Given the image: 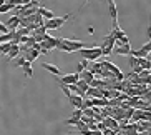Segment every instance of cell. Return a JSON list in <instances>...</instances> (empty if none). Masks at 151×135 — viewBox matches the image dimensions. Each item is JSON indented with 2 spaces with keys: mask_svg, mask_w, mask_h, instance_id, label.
<instances>
[{
  "mask_svg": "<svg viewBox=\"0 0 151 135\" xmlns=\"http://www.w3.org/2000/svg\"><path fill=\"white\" fill-rule=\"evenodd\" d=\"M128 63H129V67H131V68H134V67L138 65L136 57H131V55H128Z\"/></svg>",
  "mask_w": 151,
  "mask_h": 135,
  "instance_id": "obj_30",
  "label": "cell"
},
{
  "mask_svg": "<svg viewBox=\"0 0 151 135\" xmlns=\"http://www.w3.org/2000/svg\"><path fill=\"white\" fill-rule=\"evenodd\" d=\"M55 49L62 50V52H80L81 49H85V42L81 40H68V38H57V47Z\"/></svg>",
  "mask_w": 151,
  "mask_h": 135,
  "instance_id": "obj_1",
  "label": "cell"
},
{
  "mask_svg": "<svg viewBox=\"0 0 151 135\" xmlns=\"http://www.w3.org/2000/svg\"><path fill=\"white\" fill-rule=\"evenodd\" d=\"M80 55L85 60H88V62L90 60L95 62V60H98L101 57V49L100 47H85V49L80 50Z\"/></svg>",
  "mask_w": 151,
  "mask_h": 135,
  "instance_id": "obj_3",
  "label": "cell"
},
{
  "mask_svg": "<svg viewBox=\"0 0 151 135\" xmlns=\"http://www.w3.org/2000/svg\"><path fill=\"white\" fill-rule=\"evenodd\" d=\"M75 85L78 87V89H80L81 92H83V94H85V92H86V90L90 89V85H88V83H86V82H83V80H78V82H76V83H75Z\"/></svg>",
  "mask_w": 151,
  "mask_h": 135,
  "instance_id": "obj_25",
  "label": "cell"
},
{
  "mask_svg": "<svg viewBox=\"0 0 151 135\" xmlns=\"http://www.w3.org/2000/svg\"><path fill=\"white\" fill-rule=\"evenodd\" d=\"M68 100H70L71 108H81V102H83V97H80V95H73V94H71L70 97H68Z\"/></svg>",
  "mask_w": 151,
  "mask_h": 135,
  "instance_id": "obj_14",
  "label": "cell"
},
{
  "mask_svg": "<svg viewBox=\"0 0 151 135\" xmlns=\"http://www.w3.org/2000/svg\"><path fill=\"white\" fill-rule=\"evenodd\" d=\"M113 50H115L116 55H126V57H128V55L131 54V45L124 44V45H121V47H115Z\"/></svg>",
  "mask_w": 151,
  "mask_h": 135,
  "instance_id": "obj_13",
  "label": "cell"
},
{
  "mask_svg": "<svg viewBox=\"0 0 151 135\" xmlns=\"http://www.w3.org/2000/svg\"><path fill=\"white\" fill-rule=\"evenodd\" d=\"M91 107H93V102H91V99H86V97H85L83 102H81V110H83V108H91Z\"/></svg>",
  "mask_w": 151,
  "mask_h": 135,
  "instance_id": "obj_27",
  "label": "cell"
},
{
  "mask_svg": "<svg viewBox=\"0 0 151 135\" xmlns=\"http://www.w3.org/2000/svg\"><path fill=\"white\" fill-rule=\"evenodd\" d=\"M148 54H151V42H146L139 50H131V57H136V59H143V57H148Z\"/></svg>",
  "mask_w": 151,
  "mask_h": 135,
  "instance_id": "obj_6",
  "label": "cell"
},
{
  "mask_svg": "<svg viewBox=\"0 0 151 135\" xmlns=\"http://www.w3.org/2000/svg\"><path fill=\"white\" fill-rule=\"evenodd\" d=\"M88 33H95V28L93 27H88Z\"/></svg>",
  "mask_w": 151,
  "mask_h": 135,
  "instance_id": "obj_36",
  "label": "cell"
},
{
  "mask_svg": "<svg viewBox=\"0 0 151 135\" xmlns=\"http://www.w3.org/2000/svg\"><path fill=\"white\" fill-rule=\"evenodd\" d=\"M146 35H148V37H151V27H148V30H146Z\"/></svg>",
  "mask_w": 151,
  "mask_h": 135,
  "instance_id": "obj_37",
  "label": "cell"
},
{
  "mask_svg": "<svg viewBox=\"0 0 151 135\" xmlns=\"http://www.w3.org/2000/svg\"><path fill=\"white\" fill-rule=\"evenodd\" d=\"M81 108H73V112H71V118H75V120H80L81 118Z\"/></svg>",
  "mask_w": 151,
  "mask_h": 135,
  "instance_id": "obj_28",
  "label": "cell"
},
{
  "mask_svg": "<svg viewBox=\"0 0 151 135\" xmlns=\"http://www.w3.org/2000/svg\"><path fill=\"white\" fill-rule=\"evenodd\" d=\"M138 135H151V130H148V132H141V134H138Z\"/></svg>",
  "mask_w": 151,
  "mask_h": 135,
  "instance_id": "obj_35",
  "label": "cell"
},
{
  "mask_svg": "<svg viewBox=\"0 0 151 135\" xmlns=\"http://www.w3.org/2000/svg\"><path fill=\"white\" fill-rule=\"evenodd\" d=\"M70 15L71 14H65V15H62V17L50 18V20H47V22L43 23V28L45 30H58V28H62L63 25H65V22L70 18Z\"/></svg>",
  "mask_w": 151,
  "mask_h": 135,
  "instance_id": "obj_2",
  "label": "cell"
},
{
  "mask_svg": "<svg viewBox=\"0 0 151 135\" xmlns=\"http://www.w3.org/2000/svg\"><path fill=\"white\" fill-rule=\"evenodd\" d=\"M32 0H20V5H27V4H30Z\"/></svg>",
  "mask_w": 151,
  "mask_h": 135,
  "instance_id": "obj_34",
  "label": "cell"
},
{
  "mask_svg": "<svg viewBox=\"0 0 151 135\" xmlns=\"http://www.w3.org/2000/svg\"><path fill=\"white\" fill-rule=\"evenodd\" d=\"M88 70H90L91 73H93L95 77L100 75V73H101V62H95V63H91V67H90Z\"/></svg>",
  "mask_w": 151,
  "mask_h": 135,
  "instance_id": "obj_22",
  "label": "cell"
},
{
  "mask_svg": "<svg viewBox=\"0 0 151 135\" xmlns=\"http://www.w3.org/2000/svg\"><path fill=\"white\" fill-rule=\"evenodd\" d=\"M101 90L103 89H95V87H90V89L85 92V97H86V99H100V97H103ZM85 97H83V99H85Z\"/></svg>",
  "mask_w": 151,
  "mask_h": 135,
  "instance_id": "obj_11",
  "label": "cell"
},
{
  "mask_svg": "<svg viewBox=\"0 0 151 135\" xmlns=\"http://www.w3.org/2000/svg\"><path fill=\"white\" fill-rule=\"evenodd\" d=\"M98 47L101 49V57H108V55H111V52H113V49H115V38L108 33Z\"/></svg>",
  "mask_w": 151,
  "mask_h": 135,
  "instance_id": "obj_4",
  "label": "cell"
},
{
  "mask_svg": "<svg viewBox=\"0 0 151 135\" xmlns=\"http://www.w3.org/2000/svg\"><path fill=\"white\" fill-rule=\"evenodd\" d=\"M4 2H5V0H0V5H2V4H4Z\"/></svg>",
  "mask_w": 151,
  "mask_h": 135,
  "instance_id": "obj_38",
  "label": "cell"
},
{
  "mask_svg": "<svg viewBox=\"0 0 151 135\" xmlns=\"http://www.w3.org/2000/svg\"><path fill=\"white\" fill-rule=\"evenodd\" d=\"M40 47H42L43 50H47V52H50V50H53L55 47H57V38H55V37L47 35L43 40L40 42Z\"/></svg>",
  "mask_w": 151,
  "mask_h": 135,
  "instance_id": "obj_7",
  "label": "cell"
},
{
  "mask_svg": "<svg viewBox=\"0 0 151 135\" xmlns=\"http://www.w3.org/2000/svg\"><path fill=\"white\" fill-rule=\"evenodd\" d=\"M81 113H83V117H88V118H93L95 117L93 107H91V108H83V110H81Z\"/></svg>",
  "mask_w": 151,
  "mask_h": 135,
  "instance_id": "obj_26",
  "label": "cell"
},
{
  "mask_svg": "<svg viewBox=\"0 0 151 135\" xmlns=\"http://www.w3.org/2000/svg\"><path fill=\"white\" fill-rule=\"evenodd\" d=\"M103 125L106 127V128H110V130H113V132H118V130H120L118 122H116L115 118H111V117H105V118H103Z\"/></svg>",
  "mask_w": 151,
  "mask_h": 135,
  "instance_id": "obj_10",
  "label": "cell"
},
{
  "mask_svg": "<svg viewBox=\"0 0 151 135\" xmlns=\"http://www.w3.org/2000/svg\"><path fill=\"white\" fill-rule=\"evenodd\" d=\"M22 68H23V73H25V77H33V67H32V63L30 62H25L22 65Z\"/></svg>",
  "mask_w": 151,
  "mask_h": 135,
  "instance_id": "obj_20",
  "label": "cell"
},
{
  "mask_svg": "<svg viewBox=\"0 0 151 135\" xmlns=\"http://www.w3.org/2000/svg\"><path fill=\"white\" fill-rule=\"evenodd\" d=\"M101 135H116V132L110 130V128H105V130L101 132Z\"/></svg>",
  "mask_w": 151,
  "mask_h": 135,
  "instance_id": "obj_32",
  "label": "cell"
},
{
  "mask_svg": "<svg viewBox=\"0 0 151 135\" xmlns=\"http://www.w3.org/2000/svg\"><path fill=\"white\" fill-rule=\"evenodd\" d=\"M58 87H60V89H62V92H63V94H65V95H67V97H70V90H68V85H63V83H58Z\"/></svg>",
  "mask_w": 151,
  "mask_h": 135,
  "instance_id": "obj_31",
  "label": "cell"
},
{
  "mask_svg": "<svg viewBox=\"0 0 151 135\" xmlns=\"http://www.w3.org/2000/svg\"><path fill=\"white\" fill-rule=\"evenodd\" d=\"M138 65H139V68L141 70H150L151 68V60H148L146 57H143V59H136Z\"/></svg>",
  "mask_w": 151,
  "mask_h": 135,
  "instance_id": "obj_18",
  "label": "cell"
},
{
  "mask_svg": "<svg viewBox=\"0 0 151 135\" xmlns=\"http://www.w3.org/2000/svg\"><path fill=\"white\" fill-rule=\"evenodd\" d=\"M80 80V75L78 73H67V75H62L60 78L57 77L58 83H63V85H71V83H76Z\"/></svg>",
  "mask_w": 151,
  "mask_h": 135,
  "instance_id": "obj_5",
  "label": "cell"
},
{
  "mask_svg": "<svg viewBox=\"0 0 151 135\" xmlns=\"http://www.w3.org/2000/svg\"><path fill=\"white\" fill-rule=\"evenodd\" d=\"M18 55H20V49H18V45H12L10 50H9V54H7V59L14 60V59H17Z\"/></svg>",
  "mask_w": 151,
  "mask_h": 135,
  "instance_id": "obj_16",
  "label": "cell"
},
{
  "mask_svg": "<svg viewBox=\"0 0 151 135\" xmlns=\"http://www.w3.org/2000/svg\"><path fill=\"white\" fill-rule=\"evenodd\" d=\"M110 4V15L113 20H118V10H116V5H115V0H108Z\"/></svg>",
  "mask_w": 151,
  "mask_h": 135,
  "instance_id": "obj_21",
  "label": "cell"
},
{
  "mask_svg": "<svg viewBox=\"0 0 151 135\" xmlns=\"http://www.w3.org/2000/svg\"><path fill=\"white\" fill-rule=\"evenodd\" d=\"M93 78H96V77L93 75V73L90 72L88 68L86 70H83V72L80 73V80H83V82H86V83H90V82L93 80Z\"/></svg>",
  "mask_w": 151,
  "mask_h": 135,
  "instance_id": "obj_17",
  "label": "cell"
},
{
  "mask_svg": "<svg viewBox=\"0 0 151 135\" xmlns=\"http://www.w3.org/2000/svg\"><path fill=\"white\" fill-rule=\"evenodd\" d=\"M42 68H45V70H48V72H50V73H53L55 77H60V75H62V68H58L57 65H53V63L43 62V63H42Z\"/></svg>",
  "mask_w": 151,
  "mask_h": 135,
  "instance_id": "obj_9",
  "label": "cell"
},
{
  "mask_svg": "<svg viewBox=\"0 0 151 135\" xmlns=\"http://www.w3.org/2000/svg\"><path fill=\"white\" fill-rule=\"evenodd\" d=\"M10 47H12V44L10 42H5V44H0V54H9V50H10Z\"/></svg>",
  "mask_w": 151,
  "mask_h": 135,
  "instance_id": "obj_24",
  "label": "cell"
},
{
  "mask_svg": "<svg viewBox=\"0 0 151 135\" xmlns=\"http://www.w3.org/2000/svg\"><path fill=\"white\" fill-rule=\"evenodd\" d=\"M5 28L9 32H15L18 28V17L17 15H12V17L7 20V23H5Z\"/></svg>",
  "mask_w": 151,
  "mask_h": 135,
  "instance_id": "obj_12",
  "label": "cell"
},
{
  "mask_svg": "<svg viewBox=\"0 0 151 135\" xmlns=\"http://www.w3.org/2000/svg\"><path fill=\"white\" fill-rule=\"evenodd\" d=\"M110 35L115 38V40H121L123 37H126V33L123 32V28H120V25H118V20H113V28H111Z\"/></svg>",
  "mask_w": 151,
  "mask_h": 135,
  "instance_id": "obj_8",
  "label": "cell"
},
{
  "mask_svg": "<svg viewBox=\"0 0 151 135\" xmlns=\"http://www.w3.org/2000/svg\"><path fill=\"white\" fill-rule=\"evenodd\" d=\"M10 10H14V7H12V5L5 0L4 4L0 5V14H7V12H10Z\"/></svg>",
  "mask_w": 151,
  "mask_h": 135,
  "instance_id": "obj_23",
  "label": "cell"
},
{
  "mask_svg": "<svg viewBox=\"0 0 151 135\" xmlns=\"http://www.w3.org/2000/svg\"><path fill=\"white\" fill-rule=\"evenodd\" d=\"M37 14L38 15H42L43 18H47V20H50V18H53V17H57V15L52 12V10H48V9H43V7H38V10H37Z\"/></svg>",
  "mask_w": 151,
  "mask_h": 135,
  "instance_id": "obj_15",
  "label": "cell"
},
{
  "mask_svg": "<svg viewBox=\"0 0 151 135\" xmlns=\"http://www.w3.org/2000/svg\"><path fill=\"white\" fill-rule=\"evenodd\" d=\"M91 102H93V107H98V108H103L108 105V100L105 99V97H100V99H91Z\"/></svg>",
  "mask_w": 151,
  "mask_h": 135,
  "instance_id": "obj_19",
  "label": "cell"
},
{
  "mask_svg": "<svg viewBox=\"0 0 151 135\" xmlns=\"http://www.w3.org/2000/svg\"><path fill=\"white\" fill-rule=\"evenodd\" d=\"M85 2H88V0H85Z\"/></svg>",
  "mask_w": 151,
  "mask_h": 135,
  "instance_id": "obj_39",
  "label": "cell"
},
{
  "mask_svg": "<svg viewBox=\"0 0 151 135\" xmlns=\"http://www.w3.org/2000/svg\"><path fill=\"white\" fill-rule=\"evenodd\" d=\"M86 135H101V132L100 130H88V134Z\"/></svg>",
  "mask_w": 151,
  "mask_h": 135,
  "instance_id": "obj_33",
  "label": "cell"
},
{
  "mask_svg": "<svg viewBox=\"0 0 151 135\" xmlns=\"http://www.w3.org/2000/svg\"><path fill=\"white\" fill-rule=\"evenodd\" d=\"M23 63H25V59H23V57H22V55H18V57H17V59H15V67H20V68H22V65H23Z\"/></svg>",
  "mask_w": 151,
  "mask_h": 135,
  "instance_id": "obj_29",
  "label": "cell"
}]
</instances>
